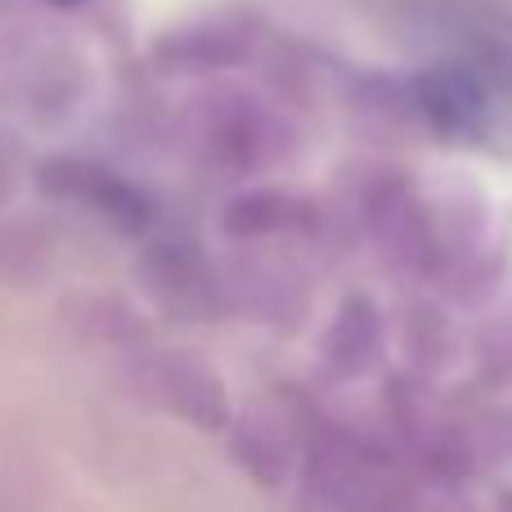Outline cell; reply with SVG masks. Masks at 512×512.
Segmentation results:
<instances>
[{"label": "cell", "mask_w": 512, "mask_h": 512, "mask_svg": "<svg viewBox=\"0 0 512 512\" xmlns=\"http://www.w3.org/2000/svg\"><path fill=\"white\" fill-rule=\"evenodd\" d=\"M140 387L153 405L203 432H221L230 423V396H225L216 369L194 360L189 351H153L140 364Z\"/></svg>", "instance_id": "1"}, {"label": "cell", "mask_w": 512, "mask_h": 512, "mask_svg": "<svg viewBox=\"0 0 512 512\" xmlns=\"http://www.w3.org/2000/svg\"><path fill=\"white\" fill-rule=\"evenodd\" d=\"M41 189L63 203L86 207L90 216L117 225V230H144L149 225V198L144 189L126 185L117 171L95 167V162H77V158H59L41 167Z\"/></svg>", "instance_id": "2"}, {"label": "cell", "mask_w": 512, "mask_h": 512, "mask_svg": "<svg viewBox=\"0 0 512 512\" xmlns=\"http://www.w3.org/2000/svg\"><path fill=\"white\" fill-rule=\"evenodd\" d=\"M140 283L153 301H158L167 315L176 319H212L216 315V301H221V288H216L212 270L198 261L189 248H153L140 265Z\"/></svg>", "instance_id": "3"}, {"label": "cell", "mask_w": 512, "mask_h": 512, "mask_svg": "<svg viewBox=\"0 0 512 512\" xmlns=\"http://www.w3.org/2000/svg\"><path fill=\"white\" fill-rule=\"evenodd\" d=\"M382 355V319L364 297H351L324 337V364L333 378H360Z\"/></svg>", "instance_id": "4"}, {"label": "cell", "mask_w": 512, "mask_h": 512, "mask_svg": "<svg viewBox=\"0 0 512 512\" xmlns=\"http://www.w3.org/2000/svg\"><path fill=\"white\" fill-rule=\"evenodd\" d=\"M423 113L441 131H477L486 113V95L459 72H432L423 81Z\"/></svg>", "instance_id": "5"}, {"label": "cell", "mask_w": 512, "mask_h": 512, "mask_svg": "<svg viewBox=\"0 0 512 512\" xmlns=\"http://www.w3.org/2000/svg\"><path fill=\"white\" fill-rule=\"evenodd\" d=\"M234 454L261 486H279L292 472V441L270 418H248L239 427V436H234Z\"/></svg>", "instance_id": "6"}, {"label": "cell", "mask_w": 512, "mask_h": 512, "mask_svg": "<svg viewBox=\"0 0 512 512\" xmlns=\"http://www.w3.org/2000/svg\"><path fill=\"white\" fill-rule=\"evenodd\" d=\"M459 445H463V459H468V472L512 468V405L490 409L472 427H463Z\"/></svg>", "instance_id": "7"}, {"label": "cell", "mask_w": 512, "mask_h": 512, "mask_svg": "<svg viewBox=\"0 0 512 512\" xmlns=\"http://www.w3.org/2000/svg\"><path fill=\"white\" fill-rule=\"evenodd\" d=\"M499 512H512V486L504 490V499H499Z\"/></svg>", "instance_id": "8"}, {"label": "cell", "mask_w": 512, "mask_h": 512, "mask_svg": "<svg viewBox=\"0 0 512 512\" xmlns=\"http://www.w3.org/2000/svg\"><path fill=\"white\" fill-rule=\"evenodd\" d=\"M41 5H54V9H68V5H81V0H41Z\"/></svg>", "instance_id": "9"}]
</instances>
